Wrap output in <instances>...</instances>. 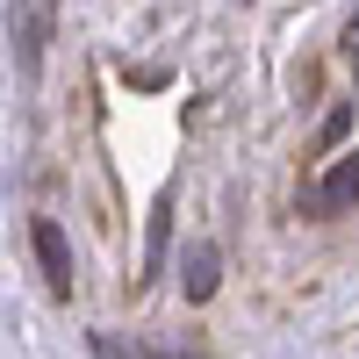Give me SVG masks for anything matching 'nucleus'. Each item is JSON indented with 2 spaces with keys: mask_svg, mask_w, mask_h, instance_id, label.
Masks as SVG:
<instances>
[{
  "mask_svg": "<svg viewBox=\"0 0 359 359\" xmlns=\"http://www.w3.org/2000/svg\"><path fill=\"white\" fill-rule=\"evenodd\" d=\"M216 280H223V252L208 245V237H194L187 259H180V287H187V302H208V294H216Z\"/></svg>",
  "mask_w": 359,
  "mask_h": 359,
  "instance_id": "obj_4",
  "label": "nucleus"
},
{
  "mask_svg": "<svg viewBox=\"0 0 359 359\" xmlns=\"http://www.w3.org/2000/svg\"><path fill=\"white\" fill-rule=\"evenodd\" d=\"M36 259H43V280H50V294H72V245H65V230H57L50 216H36Z\"/></svg>",
  "mask_w": 359,
  "mask_h": 359,
  "instance_id": "obj_3",
  "label": "nucleus"
},
{
  "mask_svg": "<svg viewBox=\"0 0 359 359\" xmlns=\"http://www.w3.org/2000/svg\"><path fill=\"white\" fill-rule=\"evenodd\" d=\"M352 201H359V151H345V158L309 187V208H316V216H345Z\"/></svg>",
  "mask_w": 359,
  "mask_h": 359,
  "instance_id": "obj_2",
  "label": "nucleus"
},
{
  "mask_svg": "<svg viewBox=\"0 0 359 359\" xmlns=\"http://www.w3.org/2000/svg\"><path fill=\"white\" fill-rule=\"evenodd\" d=\"M345 130H352V108H331V123H323V130H316V151H331V144H338Z\"/></svg>",
  "mask_w": 359,
  "mask_h": 359,
  "instance_id": "obj_5",
  "label": "nucleus"
},
{
  "mask_svg": "<svg viewBox=\"0 0 359 359\" xmlns=\"http://www.w3.org/2000/svg\"><path fill=\"white\" fill-rule=\"evenodd\" d=\"M345 50L359 57V8H352V22H345Z\"/></svg>",
  "mask_w": 359,
  "mask_h": 359,
  "instance_id": "obj_6",
  "label": "nucleus"
},
{
  "mask_svg": "<svg viewBox=\"0 0 359 359\" xmlns=\"http://www.w3.org/2000/svg\"><path fill=\"white\" fill-rule=\"evenodd\" d=\"M50 29H57V0H15V8H8V43H15V65L22 72L43 65Z\"/></svg>",
  "mask_w": 359,
  "mask_h": 359,
  "instance_id": "obj_1",
  "label": "nucleus"
}]
</instances>
